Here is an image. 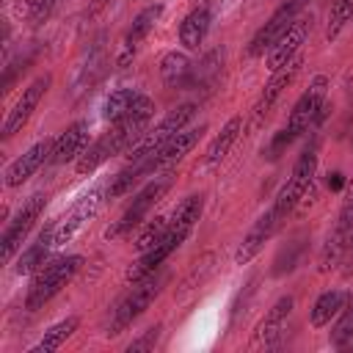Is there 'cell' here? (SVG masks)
Masks as SVG:
<instances>
[{"label": "cell", "mask_w": 353, "mask_h": 353, "mask_svg": "<svg viewBox=\"0 0 353 353\" xmlns=\"http://www.w3.org/2000/svg\"><path fill=\"white\" fill-rule=\"evenodd\" d=\"M50 245H55V226H47V229L36 237V243H30V245L19 254L14 270H17L19 276H25V273H36V270L47 262V251H50Z\"/></svg>", "instance_id": "20"}, {"label": "cell", "mask_w": 353, "mask_h": 353, "mask_svg": "<svg viewBox=\"0 0 353 353\" xmlns=\"http://www.w3.org/2000/svg\"><path fill=\"white\" fill-rule=\"evenodd\" d=\"M135 97H138V94H135L132 88H119V91H113V94L105 99V105H102V116H105V121L116 124L119 119H124L127 110L132 108Z\"/></svg>", "instance_id": "29"}, {"label": "cell", "mask_w": 353, "mask_h": 353, "mask_svg": "<svg viewBox=\"0 0 353 353\" xmlns=\"http://www.w3.org/2000/svg\"><path fill=\"white\" fill-rule=\"evenodd\" d=\"M160 14H163V6L157 3V6L143 8V11L132 19V25H130V30H127V36H124V55H121V63H127V58L135 52V47L149 36V30L154 28V22H157Z\"/></svg>", "instance_id": "23"}, {"label": "cell", "mask_w": 353, "mask_h": 353, "mask_svg": "<svg viewBox=\"0 0 353 353\" xmlns=\"http://www.w3.org/2000/svg\"><path fill=\"white\" fill-rule=\"evenodd\" d=\"M303 6H306V0H284V3L270 14V19L254 33V39L248 41V55H251V58L265 55V52L279 41V36L298 19V14L303 11Z\"/></svg>", "instance_id": "8"}, {"label": "cell", "mask_w": 353, "mask_h": 353, "mask_svg": "<svg viewBox=\"0 0 353 353\" xmlns=\"http://www.w3.org/2000/svg\"><path fill=\"white\" fill-rule=\"evenodd\" d=\"M325 97H328V77L325 74H317L309 83V88L298 97V102L292 105V110H290V119H287V127L284 130L290 132L292 141L301 132H306L314 121H320L325 116Z\"/></svg>", "instance_id": "4"}, {"label": "cell", "mask_w": 353, "mask_h": 353, "mask_svg": "<svg viewBox=\"0 0 353 353\" xmlns=\"http://www.w3.org/2000/svg\"><path fill=\"white\" fill-rule=\"evenodd\" d=\"M240 130H243V119H240V116H232V119L221 127V132L210 141V146H207V152H204V163H207V165H218V163L229 154V149H232V143L237 141Z\"/></svg>", "instance_id": "26"}, {"label": "cell", "mask_w": 353, "mask_h": 353, "mask_svg": "<svg viewBox=\"0 0 353 353\" xmlns=\"http://www.w3.org/2000/svg\"><path fill=\"white\" fill-rule=\"evenodd\" d=\"M190 69H193L190 58L185 52H176V50L165 52L160 61V77L168 88H185L190 80Z\"/></svg>", "instance_id": "25"}, {"label": "cell", "mask_w": 353, "mask_h": 353, "mask_svg": "<svg viewBox=\"0 0 353 353\" xmlns=\"http://www.w3.org/2000/svg\"><path fill=\"white\" fill-rule=\"evenodd\" d=\"M292 295H281L273 306H270V312L262 317V323L254 328V336H251V350H270V347H276L279 345V339H281V334H284V323H287V317H290V312H292Z\"/></svg>", "instance_id": "12"}, {"label": "cell", "mask_w": 353, "mask_h": 353, "mask_svg": "<svg viewBox=\"0 0 353 353\" xmlns=\"http://www.w3.org/2000/svg\"><path fill=\"white\" fill-rule=\"evenodd\" d=\"M99 204H102V190L97 188V190H91V193H85L58 223H55V245H61V243H69L77 232H80V226L99 210Z\"/></svg>", "instance_id": "16"}, {"label": "cell", "mask_w": 353, "mask_h": 353, "mask_svg": "<svg viewBox=\"0 0 353 353\" xmlns=\"http://www.w3.org/2000/svg\"><path fill=\"white\" fill-rule=\"evenodd\" d=\"M201 210H204V196L201 193H193V196H185L176 207H174V212H171V218H168V229L171 232H179V234H190V229L196 226V221L201 218Z\"/></svg>", "instance_id": "21"}, {"label": "cell", "mask_w": 353, "mask_h": 353, "mask_svg": "<svg viewBox=\"0 0 353 353\" xmlns=\"http://www.w3.org/2000/svg\"><path fill=\"white\" fill-rule=\"evenodd\" d=\"M121 152H127V146H124L121 135L110 127L105 135H99V138L80 154V160H77V174H91V171H97L105 160H110V157H116V154H121Z\"/></svg>", "instance_id": "18"}, {"label": "cell", "mask_w": 353, "mask_h": 353, "mask_svg": "<svg viewBox=\"0 0 353 353\" xmlns=\"http://www.w3.org/2000/svg\"><path fill=\"white\" fill-rule=\"evenodd\" d=\"M165 232H168V218H163V215H157V218H152V221H146V226L138 232V237H135V248L143 254V251H149L152 245H157L163 237H165Z\"/></svg>", "instance_id": "31"}, {"label": "cell", "mask_w": 353, "mask_h": 353, "mask_svg": "<svg viewBox=\"0 0 353 353\" xmlns=\"http://www.w3.org/2000/svg\"><path fill=\"white\" fill-rule=\"evenodd\" d=\"M342 265H345V276H350V273H353V234H350L347 248H345V254H342Z\"/></svg>", "instance_id": "34"}, {"label": "cell", "mask_w": 353, "mask_h": 353, "mask_svg": "<svg viewBox=\"0 0 353 353\" xmlns=\"http://www.w3.org/2000/svg\"><path fill=\"white\" fill-rule=\"evenodd\" d=\"M279 218H276V212L273 210H268L262 218H256V223L245 232V237H243V243L237 245V251H234V262L237 265H248L259 251H262V245L273 237V232L279 229Z\"/></svg>", "instance_id": "17"}, {"label": "cell", "mask_w": 353, "mask_h": 353, "mask_svg": "<svg viewBox=\"0 0 353 353\" xmlns=\"http://www.w3.org/2000/svg\"><path fill=\"white\" fill-rule=\"evenodd\" d=\"M207 30H210V11H207L204 6H199V8H193V11L182 19V25H179V41H182V47H185V50H196V47L204 41Z\"/></svg>", "instance_id": "27"}, {"label": "cell", "mask_w": 353, "mask_h": 353, "mask_svg": "<svg viewBox=\"0 0 353 353\" xmlns=\"http://www.w3.org/2000/svg\"><path fill=\"white\" fill-rule=\"evenodd\" d=\"M345 185H347V179H345L339 171L328 174V188H331V190H345Z\"/></svg>", "instance_id": "35"}, {"label": "cell", "mask_w": 353, "mask_h": 353, "mask_svg": "<svg viewBox=\"0 0 353 353\" xmlns=\"http://www.w3.org/2000/svg\"><path fill=\"white\" fill-rule=\"evenodd\" d=\"M201 132H204V127H199V130H182V132H176L174 138H168L157 152H152L149 157H143V160H135L132 165L141 171V176H146V174H154V171H163V168H168V165H174V163H179L196 143H199V138H201Z\"/></svg>", "instance_id": "9"}, {"label": "cell", "mask_w": 353, "mask_h": 353, "mask_svg": "<svg viewBox=\"0 0 353 353\" xmlns=\"http://www.w3.org/2000/svg\"><path fill=\"white\" fill-rule=\"evenodd\" d=\"M193 113H196V105H193V102H185V105L174 108L168 116H163V119L157 121V127L146 130V132L141 135V141L130 149V154H127V157H130V163L149 157V154H152V152H157L168 138H174L176 132H182V130H185V124L193 119Z\"/></svg>", "instance_id": "5"}, {"label": "cell", "mask_w": 353, "mask_h": 353, "mask_svg": "<svg viewBox=\"0 0 353 353\" xmlns=\"http://www.w3.org/2000/svg\"><path fill=\"white\" fill-rule=\"evenodd\" d=\"M168 185H171L168 176H163V179H152V182L132 199V204L121 212V218H119L116 223L108 226L105 237H108V240H119V237H127L132 229H138V226L143 223V218L149 215V210L163 199V193L168 190Z\"/></svg>", "instance_id": "6"}, {"label": "cell", "mask_w": 353, "mask_h": 353, "mask_svg": "<svg viewBox=\"0 0 353 353\" xmlns=\"http://www.w3.org/2000/svg\"><path fill=\"white\" fill-rule=\"evenodd\" d=\"M44 204H47V196H44V193H33V196L17 210V215L8 221V226L3 229V237H0V259H3V262H11L14 254L22 248L28 232L33 229V223L39 221V215L44 212Z\"/></svg>", "instance_id": "7"}, {"label": "cell", "mask_w": 353, "mask_h": 353, "mask_svg": "<svg viewBox=\"0 0 353 353\" xmlns=\"http://www.w3.org/2000/svg\"><path fill=\"white\" fill-rule=\"evenodd\" d=\"M44 3H47V0H22V6H25L28 11H41Z\"/></svg>", "instance_id": "36"}, {"label": "cell", "mask_w": 353, "mask_h": 353, "mask_svg": "<svg viewBox=\"0 0 353 353\" xmlns=\"http://www.w3.org/2000/svg\"><path fill=\"white\" fill-rule=\"evenodd\" d=\"M52 143L55 138H44V141H36L22 157H17L8 168H6V188H19L22 182H28L44 163H50V154H52Z\"/></svg>", "instance_id": "15"}, {"label": "cell", "mask_w": 353, "mask_h": 353, "mask_svg": "<svg viewBox=\"0 0 353 353\" xmlns=\"http://www.w3.org/2000/svg\"><path fill=\"white\" fill-rule=\"evenodd\" d=\"M309 28H312V19H295V22L279 36V41L268 50V58H265V63H268L270 72H279L281 66H287V63L298 55L301 44H303L306 36H309Z\"/></svg>", "instance_id": "14"}, {"label": "cell", "mask_w": 353, "mask_h": 353, "mask_svg": "<svg viewBox=\"0 0 353 353\" xmlns=\"http://www.w3.org/2000/svg\"><path fill=\"white\" fill-rule=\"evenodd\" d=\"M221 69H223V50H210L199 63H193L190 69V80L188 85L190 88H212L221 77Z\"/></svg>", "instance_id": "24"}, {"label": "cell", "mask_w": 353, "mask_h": 353, "mask_svg": "<svg viewBox=\"0 0 353 353\" xmlns=\"http://www.w3.org/2000/svg\"><path fill=\"white\" fill-rule=\"evenodd\" d=\"M165 273H152V276H146V279H141V281H135L132 284V290L116 303V309H113V317H110V325H108V334L110 336H116V334H121L127 325H132V320L135 317H141L146 309H149V303L160 295V290H163V284H165Z\"/></svg>", "instance_id": "2"}, {"label": "cell", "mask_w": 353, "mask_h": 353, "mask_svg": "<svg viewBox=\"0 0 353 353\" xmlns=\"http://www.w3.org/2000/svg\"><path fill=\"white\" fill-rule=\"evenodd\" d=\"M80 265H83V256H80V254L47 259V262L33 273V281H30L28 298H25V306H28L30 312L41 309L52 295H58V292L72 281V276L80 270Z\"/></svg>", "instance_id": "1"}, {"label": "cell", "mask_w": 353, "mask_h": 353, "mask_svg": "<svg viewBox=\"0 0 353 353\" xmlns=\"http://www.w3.org/2000/svg\"><path fill=\"white\" fill-rule=\"evenodd\" d=\"M157 339H160V325H152V328H146L138 339H132L130 345H127V350L130 353H138V350H152L154 345H157Z\"/></svg>", "instance_id": "33"}, {"label": "cell", "mask_w": 353, "mask_h": 353, "mask_svg": "<svg viewBox=\"0 0 353 353\" xmlns=\"http://www.w3.org/2000/svg\"><path fill=\"white\" fill-rule=\"evenodd\" d=\"M353 17V0H331V8H328V25H325V39L334 41L342 28L350 22Z\"/></svg>", "instance_id": "30"}, {"label": "cell", "mask_w": 353, "mask_h": 353, "mask_svg": "<svg viewBox=\"0 0 353 353\" xmlns=\"http://www.w3.org/2000/svg\"><path fill=\"white\" fill-rule=\"evenodd\" d=\"M350 339H353V303H347L342 309V314H339V320H336V325L331 331V342L336 347H345Z\"/></svg>", "instance_id": "32"}, {"label": "cell", "mask_w": 353, "mask_h": 353, "mask_svg": "<svg viewBox=\"0 0 353 353\" xmlns=\"http://www.w3.org/2000/svg\"><path fill=\"white\" fill-rule=\"evenodd\" d=\"M301 66H303V58L301 55H295L287 66H281L279 72H273V77L265 83V88H262V94H259V99L254 102V116H251V127H259L265 119H268V113H270V108H273V102L284 94V88L298 77V72H301Z\"/></svg>", "instance_id": "10"}, {"label": "cell", "mask_w": 353, "mask_h": 353, "mask_svg": "<svg viewBox=\"0 0 353 353\" xmlns=\"http://www.w3.org/2000/svg\"><path fill=\"white\" fill-rule=\"evenodd\" d=\"M347 301H350V295H347L345 290H325V292L314 301V306H312V312H309L312 325H314V328L328 325V323L347 306Z\"/></svg>", "instance_id": "22"}, {"label": "cell", "mask_w": 353, "mask_h": 353, "mask_svg": "<svg viewBox=\"0 0 353 353\" xmlns=\"http://www.w3.org/2000/svg\"><path fill=\"white\" fill-rule=\"evenodd\" d=\"M185 240H188L185 234H179V232H171V229H168V232H165V237H163L157 245H152L149 251H143V254H141V259L127 270V281H132V284H135V281H141V279H146V276L157 273V270L163 268V262H165V259H168V256H171V254L185 243Z\"/></svg>", "instance_id": "13"}, {"label": "cell", "mask_w": 353, "mask_h": 353, "mask_svg": "<svg viewBox=\"0 0 353 353\" xmlns=\"http://www.w3.org/2000/svg\"><path fill=\"white\" fill-rule=\"evenodd\" d=\"M50 83H52V77H50V74H39V77H36V80L22 91V97L17 99V105L8 110L6 121H3V135H6V138L17 135V132L28 124V119H30V116H33V110L39 108L41 97L47 94Z\"/></svg>", "instance_id": "11"}, {"label": "cell", "mask_w": 353, "mask_h": 353, "mask_svg": "<svg viewBox=\"0 0 353 353\" xmlns=\"http://www.w3.org/2000/svg\"><path fill=\"white\" fill-rule=\"evenodd\" d=\"M85 149H88V121H74V124H69V127L55 138L50 163H52V165L69 163V160L80 157Z\"/></svg>", "instance_id": "19"}, {"label": "cell", "mask_w": 353, "mask_h": 353, "mask_svg": "<svg viewBox=\"0 0 353 353\" xmlns=\"http://www.w3.org/2000/svg\"><path fill=\"white\" fill-rule=\"evenodd\" d=\"M105 6H108V0H91V8H88V11H91V14H97V11H99V8H105Z\"/></svg>", "instance_id": "37"}, {"label": "cell", "mask_w": 353, "mask_h": 353, "mask_svg": "<svg viewBox=\"0 0 353 353\" xmlns=\"http://www.w3.org/2000/svg\"><path fill=\"white\" fill-rule=\"evenodd\" d=\"M77 325H80V320L77 317H66V320H61V323H55L50 331H44V336H41V342L30 350V353H52V350H58L74 331H77Z\"/></svg>", "instance_id": "28"}, {"label": "cell", "mask_w": 353, "mask_h": 353, "mask_svg": "<svg viewBox=\"0 0 353 353\" xmlns=\"http://www.w3.org/2000/svg\"><path fill=\"white\" fill-rule=\"evenodd\" d=\"M314 171H317V149L312 146V149H306V152L295 160V165H292V171H290V176H287V182L281 185V190H279V196H276V201H273V207H270L279 221H284V218L295 210V204L303 199V193L309 190V185H312V179H314Z\"/></svg>", "instance_id": "3"}]
</instances>
